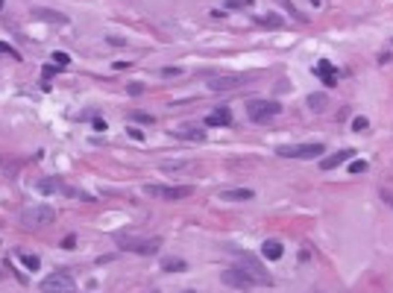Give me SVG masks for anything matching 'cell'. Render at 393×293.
<instances>
[{
    "label": "cell",
    "instance_id": "6da1fadb",
    "mask_svg": "<svg viewBox=\"0 0 393 293\" xmlns=\"http://www.w3.org/2000/svg\"><path fill=\"white\" fill-rule=\"evenodd\" d=\"M117 249L135 252V255H156L162 249V241L159 238H126V235H120L117 238Z\"/></svg>",
    "mask_w": 393,
    "mask_h": 293
},
{
    "label": "cell",
    "instance_id": "7a4b0ae2",
    "mask_svg": "<svg viewBox=\"0 0 393 293\" xmlns=\"http://www.w3.org/2000/svg\"><path fill=\"white\" fill-rule=\"evenodd\" d=\"M220 282H223L226 288H235V291H253V288L258 285V279H255L250 270H244V267H229V270H223V273H220Z\"/></svg>",
    "mask_w": 393,
    "mask_h": 293
},
{
    "label": "cell",
    "instance_id": "3957f363",
    "mask_svg": "<svg viewBox=\"0 0 393 293\" xmlns=\"http://www.w3.org/2000/svg\"><path fill=\"white\" fill-rule=\"evenodd\" d=\"M247 114H250L253 123H267L270 117L282 114V103H276V100H250Z\"/></svg>",
    "mask_w": 393,
    "mask_h": 293
},
{
    "label": "cell",
    "instance_id": "277c9868",
    "mask_svg": "<svg viewBox=\"0 0 393 293\" xmlns=\"http://www.w3.org/2000/svg\"><path fill=\"white\" fill-rule=\"evenodd\" d=\"M326 153L323 144H297V147H276V156L282 158H320Z\"/></svg>",
    "mask_w": 393,
    "mask_h": 293
},
{
    "label": "cell",
    "instance_id": "5b68a950",
    "mask_svg": "<svg viewBox=\"0 0 393 293\" xmlns=\"http://www.w3.org/2000/svg\"><path fill=\"white\" fill-rule=\"evenodd\" d=\"M144 194H150V197H162V200H185V197H191L194 194V188L191 185H144Z\"/></svg>",
    "mask_w": 393,
    "mask_h": 293
},
{
    "label": "cell",
    "instance_id": "8992f818",
    "mask_svg": "<svg viewBox=\"0 0 393 293\" xmlns=\"http://www.w3.org/2000/svg\"><path fill=\"white\" fill-rule=\"evenodd\" d=\"M53 217H56V211L50 205H32V208L23 211V226L26 229H41V226L53 223Z\"/></svg>",
    "mask_w": 393,
    "mask_h": 293
},
{
    "label": "cell",
    "instance_id": "52a82bcc",
    "mask_svg": "<svg viewBox=\"0 0 393 293\" xmlns=\"http://www.w3.org/2000/svg\"><path fill=\"white\" fill-rule=\"evenodd\" d=\"M73 279L65 273V270H59V273H50L44 282H41V291L44 293H73Z\"/></svg>",
    "mask_w": 393,
    "mask_h": 293
},
{
    "label": "cell",
    "instance_id": "ba28073f",
    "mask_svg": "<svg viewBox=\"0 0 393 293\" xmlns=\"http://www.w3.org/2000/svg\"><path fill=\"white\" fill-rule=\"evenodd\" d=\"M211 91H232V88H241L247 82V76H238V73H220V76H208L206 79Z\"/></svg>",
    "mask_w": 393,
    "mask_h": 293
},
{
    "label": "cell",
    "instance_id": "9c48e42d",
    "mask_svg": "<svg viewBox=\"0 0 393 293\" xmlns=\"http://www.w3.org/2000/svg\"><path fill=\"white\" fill-rule=\"evenodd\" d=\"M241 267H244V270H250V273H253V276L258 279V285H267V288L273 285V276H270V273H267V270H264V267H261V264H258L255 258H250V255H244V261H241Z\"/></svg>",
    "mask_w": 393,
    "mask_h": 293
},
{
    "label": "cell",
    "instance_id": "30bf717a",
    "mask_svg": "<svg viewBox=\"0 0 393 293\" xmlns=\"http://www.w3.org/2000/svg\"><path fill=\"white\" fill-rule=\"evenodd\" d=\"M32 21H47V23H68V15H65V12H56V9H32Z\"/></svg>",
    "mask_w": 393,
    "mask_h": 293
},
{
    "label": "cell",
    "instance_id": "8fae6325",
    "mask_svg": "<svg viewBox=\"0 0 393 293\" xmlns=\"http://www.w3.org/2000/svg\"><path fill=\"white\" fill-rule=\"evenodd\" d=\"M314 73H317L326 85H338V70H335V65H332V62H326V59H323V62H317V65H314Z\"/></svg>",
    "mask_w": 393,
    "mask_h": 293
},
{
    "label": "cell",
    "instance_id": "7c38bea8",
    "mask_svg": "<svg viewBox=\"0 0 393 293\" xmlns=\"http://www.w3.org/2000/svg\"><path fill=\"white\" fill-rule=\"evenodd\" d=\"M206 126H232V112L223 106V109H214L206 120H203Z\"/></svg>",
    "mask_w": 393,
    "mask_h": 293
},
{
    "label": "cell",
    "instance_id": "4fadbf2b",
    "mask_svg": "<svg viewBox=\"0 0 393 293\" xmlns=\"http://www.w3.org/2000/svg\"><path fill=\"white\" fill-rule=\"evenodd\" d=\"M352 158V150H341V153H335V156H326L323 161H320V170H332V167H338V164H344V161H349Z\"/></svg>",
    "mask_w": 393,
    "mask_h": 293
},
{
    "label": "cell",
    "instance_id": "5bb4252c",
    "mask_svg": "<svg viewBox=\"0 0 393 293\" xmlns=\"http://www.w3.org/2000/svg\"><path fill=\"white\" fill-rule=\"evenodd\" d=\"M255 23H258V26H270V29H282V26H285V18L276 15V12H267V15H258Z\"/></svg>",
    "mask_w": 393,
    "mask_h": 293
},
{
    "label": "cell",
    "instance_id": "9a60e30c",
    "mask_svg": "<svg viewBox=\"0 0 393 293\" xmlns=\"http://www.w3.org/2000/svg\"><path fill=\"white\" fill-rule=\"evenodd\" d=\"M282 252H285V247H282L279 241H264V247H261V255H264L267 261H279Z\"/></svg>",
    "mask_w": 393,
    "mask_h": 293
},
{
    "label": "cell",
    "instance_id": "2e32d148",
    "mask_svg": "<svg viewBox=\"0 0 393 293\" xmlns=\"http://www.w3.org/2000/svg\"><path fill=\"white\" fill-rule=\"evenodd\" d=\"M173 135H176V138H188V141H203V138H206V132H203V129H197V126H185V129H176Z\"/></svg>",
    "mask_w": 393,
    "mask_h": 293
},
{
    "label": "cell",
    "instance_id": "e0dca14e",
    "mask_svg": "<svg viewBox=\"0 0 393 293\" xmlns=\"http://www.w3.org/2000/svg\"><path fill=\"white\" fill-rule=\"evenodd\" d=\"M162 270H164V273H185L188 264H185L182 258H164V261H162Z\"/></svg>",
    "mask_w": 393,
    "mask_h": 293
},
{
    "label": "cell",
    "instance_id": "ac0fdd59",
    "mask_svg": "<svg viewBox=\"0 0 393 293\" xmlns=\"http://www.w3.org/2000/svg\"><path fill=\"white\" fill-rule=\"evenodd\" d=\"M220 197H223V200H253L255 194H253L250 188H232V191H223Z\"/></svg>",
    "mask_w": 393,
    "mask_h": 293
},
{
    "label": "cell",
    "instance_id": "d6986e66",
    "mask_svg": "<svg viewBox=\"0 0 393 293\" xmlns=\"http://www.w3.org/2000/svg\"><path fill=\"white\" fill-rule=\"evenodd\" d=\"M126 120H132V123H144V126H150V123H153V114H147V112H129V114H126Z\"/></svg>",
    "mask_w": 393,
    "mask_h": 293
},
{
    "label": "cell",
    "instance_id": "ffe728a7",
    "mask_svg": "<svg viewBox=\"0 0 393 293\" xmlns=\"http://www.w3.org/2000/svg\"><path fill=\"white\" fill-rule=\"evenodd\" d=\"M308 109L323 112V109H326V94H311V97H308Z\"/></svg>",
    "mask_w": 393,
    "mask_h": 293
},
{
    "label": "cell",
    "instance_id": "44dd1931",
    "mask_svg": "<svg viewBox=\"0 0 393 293\" xmlns=\"http://www.w3.org/2000/svg\"><path fill=\"white\" fill-rule=\"evenodd\" d=\"M21 261H23V267H26L29 273H35V270L41 267V258H38V255H21Z\"/></svg>",
    "mask_w": 393,
    "mask_h": 293
},
{
    "label": "cell",
    "instance_id": "7402d4cb",
    "mask_svg": "<svg viewBox=\"0 0 393 293\" xmlns=\"http://www.w3.org/2000/svg\"><path fill=\"white\" fill-rule=\"evenodd\" d=\"M364 129H370V120L367 117H355L352 120V132H364Z\"/></svg>",
    "mask_w": 393,
    "mask_h": 293
},
{
    "label": "cell",
    "instance_id": "603a6c76",
    "mask_svg": "<svg viewBox=\"0 0 393 293\" xmlns=\"http://www.w3.org/2000/svg\"><path fill=\"white\" fill-rule=\"evenodd\" d=\"M53 62H56L59 68H65V65L70 62V56H68V53H62V50H56V53H53Z\"/></svg>",
    "mask_w": 393,
    "mask_h": 293
},
{
    "label": "cell",
    "instance_id": "cb8c5ba5",
    "mask_svg": "<svg viewBox=\"0 0 393 293\" xmlns=\"http://www.w3.org/2000/svg\"><path fill=\"white\" fill-rule=\"evenodd\" d=\"M126 94L138 97V94H144V85H141V82H129V85H126Z\"/></svg>",
    "mask_w": 393,
    "mask_h": 293
},
{
    "label": "cell",
    "instance_id": "d4e9b609",
    "mask_svg": "<svg viewBox=\"0 0 393 293\" xmlns=\"http://www.w3.org/2000/svg\"><path fill=\"white\" fill-rule=\"evenodd\" d=\"M364 170H367V161H364V158H361V161H352V164H349V173H364Z\"/></svg>",
    "mask_w": 393,
    "mask_h": 293
},
{
    "label": "cell",
    "instance_id": "484cf974",
    "mask_svg": "<svg viewBox=\"0 0 393 293\" xmlns=\"http://www.w3.org/2000/svg\"><path fill=\"white\" fill-rule=\"evenodd\" d=\"M0 53H6V56H12V59H21V53H15V47H9L6 41H0Z\"/></svg>",
    "mask_w": 393,
    "mask_h": 293
},
{
    "label": "cell",
    "instance_id": "4316f807",
    "mask_svg": "<svg viewBox=\"0 0 393 293\" xmlns=\"http://www.w3.org/2000/svg\"><path fill=\"white\" fill-rule=\"evenodd\" d=\"M229 9H244V6H253V0H226Z\"/></svg>",
    "mask_w": 393,
    "mask_h": 293
},
{
    "label": "cell",
    "instance_id": "83f0119b",
    "mask_svg": "<svg viewBox=\"0 0 393 293\" xmlns=\"http://www.w3.org/2000/svg\"><path fill=\"white\" fill-rule=\"evenodd\" d=\"M41 73H44L47 79H53V76L59 73V65H44V70H41Z\"/></svg>",
    "mask_w": 393,
    "mask_h": 293
},
{
    "label": "cell",
    "instance_id": "f1b7e54d",
    "mask_svg": "<svg viewBox=\"0 0 393 293\" xmlns=\"http://www.w3.org/2000/svg\"><path fill=\"white\" fill-rule=\"evenodd\" d=\"M91 126H94L97 132H106V126H109V123H106L103 117H94V120H91Z\"/></svg>",
    "mask_w": 393,
    "mask_h": 293
},
{
    "label": "cell",
    "instance_id": "f546056e",
    "mask_svg": "<svg viewBox=\"0 0 393 293\" xmlns=\"http://www.w3.org/2000/svg\"><path fill=\"white\" fill-rule=\"evenodd\" d=\"M76 247V235H68L65 241H62V249H73Z\"/></svg>",
    "mask_w": 393,
    "mask_h": 293
},
{
    "label": "cell",
    "instance_id": "4dcf8cb0",
    "mask_svg": "<svg viewBox=\"0 0 393 293\" xmlns=\"http://www.w3.org/2000/svg\"><path fill=\"white\" fill-rule=\"evenodd\" d=\"M182 70L179 68H162V76H179Z\"/></svg>",
    "mask_w": 393,
    "mask_h": 293
},
{
    "label": "cell",
    "instance_id": "1f68e13d",
    "mask_svg": "<svg viewBox=\"0 0 393 293\" xmlns=\"http://www.w3.org/2000/svg\"><path fill=\"white\" fill-rule=\"evenodd\" d=\"M115 70H129V62H115Z\"/></svg>",
    "mask_w": 393,
    "mask_h": 293
},
{
    "label": "cell",
    "instance_id": "d6a6232c",
    "mask_svg": "<svg viewBox=\"0 0 393 293\" xmlns=\"http://www.w3.org/2000/svg\"><path fill=\"white\" fill-rule=\"evenodd\" d=\"M185 293H197V291H185Z\"/></svg>",
    "mask_w": 393,
    "mask_h": 293
},
{
    "label": "cell",
    "instance_id": "836d02e7",
    "mask_svg": "<svg viewBox=\"0 0 393 293\" xmlns=\"http://www.w3.org/2000/svg\"><path fill=\"white\" fill-rule=\"evenodd\" d=\"M0 6H3V0H0Z\"/></svg>",
    "mask_w": 393,
    "mask_h": 293
},
{
    "label": "cell",
    "instance_id": "e575fe53",
    "mask_svg": "<svg viewBox=\"0 0 393 293\" xmlns=\"http://www.w3.org/2000/svg\"><path fill=\"white\" fill-rule=\"evenodd\" d=\"M388 200H391V197H388ZM391 203H393V200H391Z\"/></svg>",
    "mask_w": 393,
    "mask_h": 293
},
{
    "label": "cell",
    "instance_id": "d590c367",
    "mask_svg": "<svg viewBox=\"0 0 393 293\" xmlns=\"http://www.w3.org/2000/svg\"><path fill=\"white\" fill-rule=\"evenodd\" d=\"M314 293H320V291H314Z\"/></svg>",
    "mask_w": 393,
    "mask_h": 293
}]
</instances>
